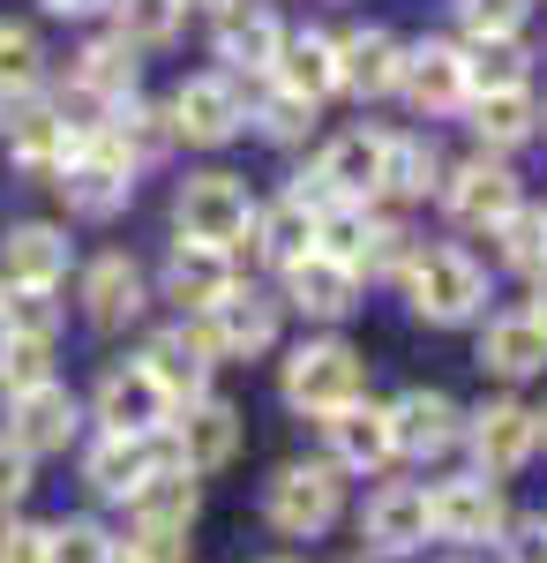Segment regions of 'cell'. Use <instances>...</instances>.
<instances>
[{"label":"cell","instance_id":"cell-1","mask_svg":"<svg viewBox=\"0 0 547 563\" xmlns=\"http://www.w3.org/2000/svg\"><path fill=\"white\" fill-rule=\"evenodd\" d=\"M405 294H413V316L435 323V331H458L488 308V271L465 256V249H421L405 263Z\"/></svg>","mask_w":547,"mask_h":563},{"label":"cell","instance_id":"cell-2","mask_svg":"<svg viewBox=\"0 0 547 563\" xmlns=\"http://www.w3.org/2000/svg\"><path fill=\"white\" fill-rule=\"evenodd\" d=\"M503 526H510L503 481L458 474V481H435L427 488V533L450 541V549H488V541H503Z\"/></svg>","mask_w":547,"mask_h":563},{"label":"cell","instance_id":"cell-3","mask_svg":"<svg viewBox=\"0 0 547 563\" xmlns=\"http://www.w3.org/2000/svg\"><path fill=\"white\" fill-rule=\"evenodd\" d=\"M278 384H286V406H300V413H337L368 390V361L345 339H308V346H293Z\"/></svg>","mask_w":547,"mask_h":563},{"label":"cell","instance_id":"cell-4","mask_svg":"<svg viewBox=\"0 0 547 563\" xmlns=\"http://www.w3.org/2000/svg\"><path fill=\"white\" fill-rule=\"evenodd\" d=\"M263 511H270V526H278L286 541H315V533H331L337 511H345V481H337L331 459H323V466H278L270 488H263Z\"/></svg>","mask_w":547,"mask_h":563},{"label":"cell","instance_id":"cell-5","mask_svg":"<svg viewBox=\"0 0 547 563\" xmlns=\"http://www.w3.org/2000/svg\"><path fill=\"white\" fill-rule=\"evenodd\" d=\"M172 218H180V241H203V249H233L241 233H248V188L233 174H188L180 180V196H172Z\"/></svg>","mask_w":547,"mask_h":563},{"label":"cell","instance_id":"cell-6","mask_svg":"<svg viewBox=\"0 0 547 563\" xmlns=\"http://www.w3.org/2000/svg\"><path fill=\"white\" fill-rule=\"evenodd\" d=\"M180 466V451H172V429H150V435H98L83 459V481L105 496V504H127L135 488L150 474H166Z\"/></svg>","mask_w":547,"mask_h":563},{"label":"cell","instance_id":"cell-7","mask_svg":"<svg viewBox=\"0 0 547 563\" xmlns=\"http://www.w3.org/2000/svg\"><path fill=\"white\" fill-rule=\"evenodd\" d=\"M166 121H172V135H188V143L217 151V143H233V135L248 129V98H241L233 76H188V84L172 90Z\"/></svg>","mask_w":547,"mask_h":563},{"label":"cell","instance_id":"cell-8","mask_svg":"<svg viewBox=\"0 0 547 563\" xmlns=\"http://www.w3.org/2000/svg\"><path fill=\"white\" fill-rule=\"evenodd\" d=\"M196 323H203L217 361H255V353H270V339H278V301L255 294V286H225Z\"/></svg>","mask_w":547,"mask_h":563},{"label":"cell","instance_id":"cell-9","mask_svg":"<svg viewBox=\"0 0 547 563\" xmlns=\"http://www.w3.org/2000/svg\"><path fill=\"white\" fill-rule=\"evenodd\" d=\"M465 443H472L480 474L503 481L540 451V421H533V406H517V398H488L480 413H465Z\"/></svg>","mask_w":547,"mask_h":563},{"label":"cell","instance_id":"cell-10","mask_svg":"<svg viewBox=\"0 0 547 563\" xmlns=\"http://www.w3.org/2000/svg\"><path fill=\"white\" fill-rule=\"evenodd\" d=\"M98 429L105 435H150L172 421V398L158 390V376L143 368V361H121V368H105L98 376Z\"/></svg>","mask_w":547,"mask_h":563},{"label":"cell","instance_id":"cell-11","mask_svg":"<svg viewBox=\"0 0 547 563\" xmlns=\"http://www.w3.org/2000/svg\"><path fill=\"white\" fill-rule=\"evenodd\" d=\"M53 188L68 196V211H76V218H121L127 196H135V166H127L113 143H98V135H90L83 151H76V166L53 180Z\"/></svg>","mask_w":547,"mask_h":563},{"label":"cell","instance_id":"cell-12","mask_svg":"<svg viewBox=\"0 0 547 563\" xmlns=\"http://www.w3.org/2000/svg\"><path fill=\"white\" fill-rule=\"evenodd\" d=\"M76 429H83V406H76L60 384H38V390H15V398H8V443H15L23 459L68 451Z\"/></svg>","mask_w":547,"mask_h":563},{"label":"cell","instance_id":"cell-13","mask_svg":"<svg viewBox=\"0 0 547 563\" xmlns=\"http://www.w3.org/2000/svg\"><path fill=\"white\" fill-rule=\"evenodd\" d=\"M166 429H172V451H180L188 474H217V466L241 459V413L225 398H188L180 421H166Z\"/></svg>","mask_w":547,"mask_h":563},{"label":"cell","instance_id":"cell-14","mask_svg":"<svg viewBox=\"0 0 547 563\" xmlns=\"http://www.w3.org/2000/svg\"><path fill=\"white\" fill-rule=\"evenodd\" d=\"M308 188H315L323 203H360V211H368V196H382V135H368V129L337 135L331 151L315 158Z\"/></svg>","mask_w":547,"mask_h":563},{"label":"cell","instance_id":"cell-15","mask_svg":"<svg viewBox=\"0 0 547 563\" xmlns=\"http://www.w3.org/2000/svg\"><path fill=\"white\" fill-rule=\"evenodd\" d=\"M90 135L60 113V106H31L23 121H8V151H15V166L31 180H60L76 166V151H83Z\"/></svg>","mask_w":547,"mask_h":563},{"label":"cell","instance_id":"cell-16","mask_svg":"<svg viewBox=\"0 0 547 563\" xmlns=\"http://www.w3.org/2000/svg\"><path fill=\"white\" fill-rule=\"evenodd\" d=\"M323 435H331L337 474H382V466L398 459V443H390V406H368V398L323 413Z\"/></svg>","mask_w":547,"mask_h":563},{"label":"cell","instance_id":"cell-17","mask_svg":"<svg viewBox=\"0 0 547 563\" xmlns=\"http://www.w3.org/2000/svg\"><path fill=\"white\" fill-rule=\"evenodd\" d=\"M360 541L376 556H413V549H427V488L382 481L376 496H368V511H360Z\"/></svg>","mask_w":547,"mask_h":563},{"label":"cell","instance_id":"cell-18","mask_svg":"<svg viewBox=\"0 0 547 563\" xmlns=\"http://www.w3.org/2000/svg\"><path fill=\"white\" fill-rule=\"evenodd\" d=\"M465 435V413H458V398L450 390H405L398 406H390V443L405 451V459H443L450 443Z\"/></svg>","mask_w":547,"mask_h":563},{"label":"cell","instance_id":"cell-19","mask_svg":"<svg viewBox=\"0 0 547 563\" xmlns=\"http://www.w3.org/2000/svg\"><path fill=\"white\" fill-rule=\"evenodd\" d=\"M143 368L158 376V390H166L172 406H188V398L211 390L217 353H211V339H203V323H180V331H158V339L143 346Z\"/></svg>","mask_w":547,"mask_h":563},{"label":"cell","instance_id":"cell-20","mask_svg":"<svg viewBox=\"0 0 547 563\" xmlns=\"http://www.w3.org/2000/svg\"><path fill=\"white\" fill-rule=\"evenodd\" d=\"M286 301H293L300 316H315V323H345V316L360 308V271L315 249V256L286 263Z\"/></svg>","mask_w":547,"mask_h":563},{"label":"cell","instance_id":"cell-21","mask_svg":"<svg viewBox=\"0 0 547 563\" xmlns=\"http://www.w3.org/2000/svg\"><path fill=\"white\" fill-rule=\"evenodd\" d=\"M68 278V233L60 225H15L0 241V286L8 294H53Z\"/></svg>","mask_w":547,"mask_h":563},{"label":"cell","instance_id":"cell-22","mask_svg":"<svg viewBox=\"0 0 547 563\" xmlns=\"http://www.w3.org/2000/svg\"><path fill=\"white\" fill-rule=\"evenodd\" d=\"M398 90L421 106V113H458L465 106V53L443 38H421L405 45V60H398Z\"/></svg>","mask_w":547,"mask_h":563},{"label":"cell","instance_id":"cell-23","mask_svg":"<svg viewBox=\"0 0 547 563\" xmlns=\"http://www.w3.org/2000/svg\"><path fill=\"white\" fill-rule=\"evenodd\" d=\"M480 368H488V376H503V384L540 376V368H547V323L533 316V308L488 316V331H480Z\"/></svg>","mask_w":547,"mask_h":563},{"label":"cell","instance_id":"cell-24","mask_svg":"<svg viewBox=\"0 0 547 563\" xmlns=\"http://www.w3.org/2000/svg\"><path fill=\"white\" fill-rule=\"evenodd\" d=\"M278 45H286V23H278L263 0H225V8H217V60H225V68L263 76V68H278Z\"/></svg>","mask_w":547,"mask_h":563},{"label":"cell","instance_id":"cell-25","mask_svg":"<svg viewBox=\"0 0 547 563\" xmlns=\"http://www.w3.org/2000/svg\"><path fill=\"white\" fill-rule=\"evenodd\" d=\"M443 211L458 218V225H503L517 211V174L495 166V158H472L458 174L443 180Z\"/></svg>","mask_w":547,"mask_h":563},{"label":"cell","instance_id":"cell-26","mask_svg":"<svg viewBox=\"0 0 547 563\" xmlns=\"http://www.w3.org/2000/svg\"><path fill=\"white\" fill-rule=\"evenodd\" d=\"M150 308V286H143V271L127 256H98L83 271V316L98 323V331H121V323H135Z\"/></svg>","mask_w":547,"mask_h":563},{"label":"cell","instance_id":"cell-27","mask_svg":"<svg viewBox=\"0 0 547 563\" xmlns=\"http://www.w3.org/2000/svg\"><path fill=\"white\" fill-rule=\"evenodd\" d=\"M398 60H405V45L368 23V31L337 38V90H353V98H390V90H398Z\"/></svg>","mask_w":547,"mask_h":563},{"label":"cell","instance_id":"cell-28","mask_svg":"<svg viewBox=\"0 0 547 563\" xmlns=\"http://www.w3.org/2000/svg\"><path fill=\"white\" fill-rule=\"evenodd\" d=\"M278 90H293V98H308V106H323L337 90V38H323V31H286V45H278Z\"/></svg>","mask_w":547,"mask_h":563},{"label":"cell","instance_id":"cell-29","mask_svg":"<svg viewBox=\"0 0 547 563\" xmlns=\"http://www.w3.org/2000/svg\"><path fill=\"white\" fill-rule=\"evenodd\" d=\"M225 286H233L225 249H203V241H180V249H172V263H166V301H180V308H196V316H203Z\"/></svg>","mask_w":547,"mask_h":563},{"label":"cell","instance_id":"cell-30","mask_svg":"<svg viewBox=\"0 0 547 563\" xmlns=\"http://www.w3.org/2000/svg\"><path fill=\"white\" fill-rule=\"evenodd\" d=\"M127 511H135V526H158V533H188L196 526V481H188V466H166V474H150L135 496H127Z\"/></svg>","mask_w":547,"mask_h":563},{"label":"cell","instance_id":"cell-31","mask_svg":"<svg viewBox=\"0 0 547 563\" xmlns=\"http://www.w3.org/2000/svg\"><path fill=\"white\" fill-rule=\"evenodd\" d=\"M382 188L405 196V203H421L427 188H443L435 143H427V135H382Z\"/></svg>","mask_w":547,"mask_h":563},{"label":"cell","instance_id":"cell-32","mask_svg":"<svg viewBox=\"0 0 547 563\" xmlns=\"http://www.w3.org/2000/svg\"><path fill=\"white\" fill-rule=\"evenodd\" d=\"M488 90H525V45L517 38H472V53H465V98H488Z\"/></svg>","mask_w":547,"mask_h":563},{"label":"cell","instance_id":"cell-33","mask_svg":"<svg viewBox=\"0 0 547 563\" xmlns=\"http://www.w3.org/2000/svg\"><path fill=\"white\" fill-rule=\"evenodd\" d=\"M472 129H480V143L510 151V143H525V135L540 129V113H533L525 90H488V98H472Z\"/></svg>","mask_w":547,"mask_h":563},{"label":"cell","instance_id":"cell-34","mask_svg":"<svg viewBox=\"0 0 547 563\" xmlns=\"http://www.w3.org/2000/svg\"><path fill=\"white\" fill-rule=\"evenodd\" d=\"M53 384V339L38 331H0V390L15 398V390H38Z\"/></svg>","mask_w":547,"mask_h":563},{"label":"cell","instance_id":"cell-35","mask_svg":"<svg viewBox=\"0 0 547 563\" xmlns=\"http://www.w3.org/2000/svg\"><path fill=\"white\" fill-rule=\"evenodd\" d=\"M45 76V53L23 23H0V106H23Z\"/></svg>","mask_w":547,"mask_h":563},{"label":"cell","instance_id":"cell-36","mask_svg":"<svg viewBox=\"0 0 547 563\" xmlns=\"http://www.w3.org/2000/svg\"><path fill=\"white\" fill-rule=\"evenodd\" d=\"M113 8V38H127V45H172V31H180V0H105Z\"/></svg>","mask_w":547,"mask_h":563},{"label":"cell","instance_id":"cell-37","mask_svg":"<svg viewBox=\"0 0 547 563\" xmlns=\"http://www.w3.org/2000/svg\"><path fill=\"white\" fill-rule=\"evenodd\" d=\"M495 241H503V263L510 271H525V278H547V211H517L495 225Z\"/></svg>","mask_w":547,"mask_h":563},{"label":"cell","instance_id":"cell-38","mask_svg":"<svg viewBox=\"0 0 547 563\" xmlns=\"http://www.w3.org/2000/svg\"><path fill=\"white\" fill-rule=\"evenodd\" d=\"M113 556H121V541H113L98 519H60V526H45V563H113Z\"/></svg>","mask_w":547,"mask_h":563},{"label":"cell","instance_id":"cell-39","mask_svg":"<svg viewBox=\"0 0 547 563\" xmlns=\"http://www.w3.org/2000/svg\"><path fill=\"white\" fill-rule=\"evenodd\" d=\"M255 121H263V135H270V143H300V135L315 129V106H308V98H293V90H270Z\"/></svg>","mask_w":547,"mask_h":563},{"label":"cell","instance_id":"cell-40","mask_svg":"<svg viewBox=\"0 0 547 563\" xmlns=\"http://www.w3.org/2000/svg\"><path fill=\"white\" fill-rule=\"evenodd\" d=\"M413 256H421V249H413V233H405V225H390V218H368V249H360V271H405Z\"/></svg>","mask_w":547,"mask_h":563},{"label":"cell","instance_id":"cell-41","mask_svg":"<svg viewBox=\"0 0 547 563\" xmlns=\"http://www.w3.org/2000/svg\"><path fill=\"white\" fill-rule=\"evenodd\" d=\"M525 8H533V0H458V15H465L472 38H517Z\"/></svg>","mask_w":547,"mask_h":563},{"label":"cell","instance_id":"cell-42","mask_svg":"<svg viewBox=\"0 0 547 563\" xmlns=\"http://www.w3.org/2000/svg\"><path fill=\"white\" fill-rule=\"evenodd\" d=\"M113 563H188V533H158V526H135L121 541Z\"/></svg>","mask_w":547,"mask_h":563},{"label":"cell","instance_id":"cell-43","mask_svg":"<svg viewBox=\"0 0 547 563\" xmlns=\"http://www.w3.org/2000/svg\"><path fill=\"white\" fill-rule=\"evenodd\" d=\"M23 488H31V459H23V451H15V443L0 435V519H8V511L23 504Z\"/></svg>","mask_w":547,"mask_h":563},{"label":"cell","instance_id":"cell-44","mask_svg":"<svg viewBox=\"0 0 547 563\" xmlns=\"http://www.w3.org/2000/svg\"><path fill=\"white\" fill-rule=\"evenodd\" d=\"M503 563H547V519H525V526H503Z\"/></svg>","mask_w":547,"mask_h":563},{"label":"cell","instance_id":"cell-45","mask_svg":"<svg viewBox=\"0 0 547 563\" xmlns=\"http://www.w3.org/2000/svg\"><path fill=\"white\" fill-rule=\"evenodd\" d=\"M0 563H45V526L15 519L8 533H0Z\"/></svg>","mask_w":547,"mask_h":563},{"label":"cell","instance_id":"cell-46","mask_svg":"<svg viewBox=\"0 0 547 563\" xmlns=\"http://www.w3.org/2000/svg\"><path fill=\"white\" fill-rule=\"evenodd\" d=\"M45 15H90V8H105V0H38Z\"/></svg>","mask_w":547,"mask_h":563},{"label":"cell","instance_id":"cell-47","mask_svg":"<svg viewBox=\"0 0 547 563\" xmlns=\"http://www.w3.org/2000/svg\"><path fill=\"white\" fill-rule=\"evenodd\" d=\"M180 8H225V0H180Z\"/></svg>","mask_w":547,"mask_h":563},{"label":"cell","instance_id":"cell-48","mask_svg":"<svg viewBox=\"0 0 547 563\" xmlns=\"http://www.w3.org/2000/svg\"><path fill=\"white\" fill-rule=\"evenodd\" d=\"M533 316H540V323H547V286H540V308H533Z\"/></svg>","mask_w":547,"mask_h":563},{"label":"cell","instance_id":"cell-49","mask_svg":"<svg viewBox=\"0 0 547 563\" xmlns=\"http://www.w3.org/2000/svg\"><path fill=\"white\" fill-rule=\"evenodd\" d=\"M533 421H540V443H547V413H533Z\"/></svg>","mask_w":547,"mask_h":563},{"label":"cell","instance_id":"cell-50","mask_svg":"<svg viewBox=\"0 0 547 563\" xmlns=\"http://www.w3.org/2000/svg\"><path fill=\"white\" fill-rule=\"evenodd\" d=\"M270 563H293V556H270Z\"/></svg>","mask_w":547,"mask_h":563},{"label":"cell","instance_id":"cell-51","mask_svg":"<svg viewBox=\"0 0 547 563\" xmlns=\"http://www.w3.org/2000/svg\"><path fill=\"white\" fill-rule=\"evenodd\" d=\"M0 301H8V286H0Z\"/></svg>","mask_w":547,"mask_h":563},{"label":"cell","instance_id":"cell-52","mask_svg":"<svg viewBox=\"0 0 547 563\" xmlns=\"http://www.w3.org/2000/svg\"><path fill=\"white\" fill-rule=\"evenodd\" d=\"M353 563H368V556H353Z\"/></svg>","mask_w":547,"mask_h":563}]
</instances>
